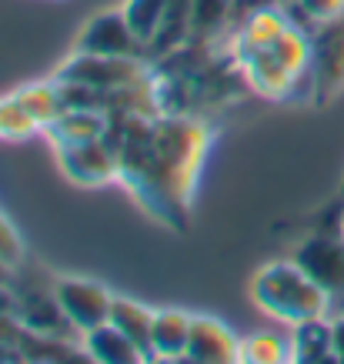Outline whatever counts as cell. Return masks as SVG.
<instances>
[{
	"instance_id": "obj_15",
	"label": "cell",
	"mask_w": 344,
	"mask_h": 364,
	"mask_svg": "<svg viewBox=\"0 0 344 364\" xmlns=\"http://www.w3.org/2000/svg\"><path fill=\"white\" fill-rule=\"evenodd\" d=\"M84 348H87L90 361H100V364H141V361H147V354L141 351L117 324H111V321H104V324H97L94 331L84 334Z\"/></svg>"
},
{
	"instance_id": "obj_27",
	"label": "cell",
	"mask_w": 344,
	"mask_h": 364,
	"mask_svg": "<svg viewBox=\"0 0 344 364\" xmlns=\"http://www.w3.org/2000/svg\"><path fill=\"white\" fill-rule=\"evenodd\" d=\"M331 338H334V354H338V364H344V311L331 318Z\"/></svg>"
},
{
	"instance_id": "obj_6",
	"label": "cell",
	"mask_w": 344,
	"mask_h": 364,
	"mask_svg": "<svg viewBox=\"0 0 344 364\" xmlns=\"http://www.w3.org/2000/svg\"><path fill=\"white\" fill-rule=\"evenodd\" d=\"M54 294L64 308L67 321L77 328L80 334L94 331L97 324L111 321V287L90 281V277H57L54 281Z\"/></svg>"
},
{
	"instance_id": "obj_4",
	"label": "cell",
	"mask_w": 344,
	"mask_h": 364,
	"mask_svg": "<svg viewBox=\"0 0 344 364\" xmlns=\"http://www.w3.org/2000/svg\"><path fill=\"white\" fill-rule=\"evenodd\" d=\"M294 264L328 294L331 314H341L344 311V231L308 234L294 247Z\"/></svg>"
},
{
	"instance_id": "obj_16",
	"label": "cell",
	"mask_w": 344,
	"mask_h": 364,
	"mask_svg": "<svg viewBox=\"0 0 344 364\" xmlns=\"http://www.w3.org/2000/svg\"><path fill=\"white\" fill-rule=\"evenodd\" d=\"M23 361H90L84 338H64V334H44V331H23L17 341Z\"/></svg>"
},
{
	"instance_id": "obj_2",
	"label": "cell",
	"mask_w": 344,
	"mask_h": 364,
	"mask_svg": "<svg viewBox=\"0 0 344 364\" xmlns=\"http://www.w3.org/2000/svg\"><path fill=\"white\" fill-rule=\"evenodd\" d=\"M251 301H254L264 314L284 321L291 328L308 318L331 314L328 294L294 264V257L261 267L254 274V281H251Z\"/></svg>"
},
{
	"instance_id": "obj_1",
	"label": "cell",
	"mask_w": 344,
	"mask_h": 364,
	"mask_svg": "<svg viewBox=\"0 0 344 364\" xmlns=\"http://www.w3.org/2000/svg\"><path fill=\"white\" fill-rule=\"evenodd\" d=\"M104 141L117 154V181L164 228L184 231L214 124L200 114H111Z\"/></svg>"
},
{
	"instance_id": "obj_18",
	"label": "cell",
	"mask_w": 344,
	"mask_h": 364,
	"mask_svg": "<svg viewBox=\"0 0 344 364\" xmlns=\"http://www.w3.org/2000/svg\"><path fill=\"white\" fill-rule=\"evenodd\" d=\"M111 324H117L127 338H131L151 361V331H154V308H147L134 298H117L111 301Z\"/></svg>"
},
{
	"instance_id": "obj_5",
	"label": "cell",
	"mask_w": 344,
	"mask_h": 364,
	"mask_svg": "<svg viewBox=\"0 0 344 364\" xmlns=\"http://www.w3.org/2000/svg\"><path fill=\"white\" fill-rule=\"evenodd\" d=\"M311 100L314 104H328L344 90V14L331 17L314 27L311 33Z\"/></svg>"
},
{
	"instance_id": "obj_17",
	"label": "cell",
	"mask_w": 344,
	"mask_h": 364,
	"mask_svg": "<svg viewBox=\"0 0 344 364\" xmlns=\"http://www.w3.org/2000/svg\"><path fill=\"white\" fill-rule=\"evenodd\" d=\"M107 131V114L100 111H84V107H64V114L47 127V137L54 147L64 144H84V141H97Z\"/></svg>"
},
{
	"instance_id": "obj_23",
	"label": "cell",
	"mask_w": 344,
	"mask_h": 364,
	"mask_svg": "<svg viewBox=\"0 0 344 364\" xmlns=\"http://www.w3.org/2000/svg\"><path fill=\"white\" fill-rule=\"evenodd\" d=\"M167 7H171V0H127L121 11L127 14L134 33H137V37H141V44L147 47V41L154 37L157 23H161V17H164Z\"/></svg>"
},
{
	"instance_id": "obj_25",
	"label": "cell",
	"mask_w": 344,
	"mask_h": 364,
	"mask_svg": "<svg viewBox=\"0 0 344 364\" xmlns=\"http://www.w3.org/2000/svg\"><path fill=\"white\" fill-rule=\"evenodd\" d=\"M294 14H301V21H304V27L314 33V27L324 21H331V17H338V14H344V0H294ZM301 21H291L298 23Z\"/></svg>"
},
{
	"instance_id": "obj_8",
	"label": "cell",
	"mask_w": 344,
	"mask_h": 364,
	"mask_svg": "<svg viewBox=\"0 0 344 364\" xmlns=\"http://www.w3.org/2000/svg\"><path fill=\"white\" fill-rule=\"evenodd\" d=\"M54 151L67 181H74L80 188H100V184L117 181V154L104 137L84 144H64V147H54Z\"/></svg>"
},
{
	"instance_id": "obj_10",
	"label": "cell",
	"mask_w": 344,
	"mask_h": 364,
	"mask_svg": "<svg viewBox=\"0 0 344 364\" xmlns=\"http://www.w3.org/2000/svg\"><path fill=\"white\" fill-rule=\"evenodd\" d=\"M234 64H241L247 87L254 90V94H261V97H271V100H288L301 80L298 74H291L288 67L271 54V47H267V50H251V54L234 57Z\"/></svg>"
},
{
	"instance_id": "obj_3",
	"label": "cell",
	"mask_w": 344,
	"mask_h": 364,
	"mask_svg": "<svg viewBox=\"0 0 344 364\" xmlns=\"http://www.w3.org/2000/svg\"><path fill=\"white\" fill-rule=\"evenodd\" d=\"M161 77L154 60L147 57H107V54H84L74 50L64 64L57 67L54 80H70V84H87L97 90H121L154 84Z\"/></svg>"
},
{
	"instance_id": "obj_29",
	"label": "cell",
	"mask_w": 344,
	"mask_h": 364,
	"mask_svg": "<svg viewBox=\"0 0 344 364\" xmlns=\"http://www.w3.org/2000/svg\"><path fill=\"white\" fill-rule=\"evenodd\" d=\"M0 361H23L21 358V348H14V344L0 341Z\"/></svg>"
},
{
	"instance_id": "obj_11",
	"label": "cell",
	"mask_w": 344,
	"mask_h": 364,
	"mask_svg": "<svg viewBox=\"0 0 344 364\" xmlns=\"http://www.w3.org/2000/svg\"><path fill=\"white\" fill-rule=\"evenodd\" d=\"M291 27V14L267 4V7H257L237 23V33L231 41V54L241 57V54H251V50H267V47L278 41L281 33Z\"/></svg>"
},
{
	"instance_id": "obj_12",
	"label": "cell",
	"mask_w": 344,
	"mask_h": 364,
	"mask_svg": "<svg viewBox=\"0 0 344 364\" xmlns=\"http://www.w3.org/2000/svg\"><path fill=\"white\" fill-rule=\"evenodd\" d=\"M17 318L23 321V328L44 334H64V338H84V334L67 321L64 308L57 294H44V291H21L17 287Z\"/></svg>"
},
{
	"instance_id": "obj_7",
	"label": "cell",
	"mask_w": 344,
	"mask_h": 364,
	"mask_svg": "<svg viewBox=\"0 0 344 364\" xmlns=\"http://www.w3.org/2000/svg\"><path fill=\"white\" fill-rule=\"evenodd\" d=\"M74 50L84 54H107V57H144V44L134 33L124 11H100L87 21V27L77 33Z\"/></svg>"
},
{
	"instance_id": "obj_21",
	"label": "cell",
	"mask_w": 344,
	"mask_h": 364,
	"mask_svg": "<svg viewBox=\"0 0 344 364\" xmlns=\"http://www.w3.org/2000/svg\"><path fill=\"white\" fill-rule=\"evenodd\" d=\"M271 54L278 57L291 74H298V77L301 74H308V70H311V54H314L311 33L304 31V27H298V23H291L288 31L271 44Z\"/></svg>"
},
{
	"instance_id": "obj_19",
	"label": "cell",
	"mask_w": 344,
	"mask_h": 364,
	"mask_svg": "<svg viewBox=\"0 0 344 364\" xmlns=\"http://www.w3.org/2000/svg\"><path fill=\"white\" fill-rule=\"evenodd\" d=\"M14 100L31 114L33 121L41 124V131H47V127L64 114V97H60V84H57V80H47V84H23V87L14 90Z\"/></svg>"
},
{
	"instance_id": "obj_13",
	"label": "cell",
	"mask_w": 344,
	"mask_h": 364,
	"mask_svg": "<svg viewBox=\"0 0 344 364\" xmlns=\"http://www.w3.org/2000/svg\"><path fill=\"white\" fill-rule=\"evenodd\" d=\"M194 314L181 308H157L151 331V361H184Z\"/></svg>"
},
{
	"instance_id": "obj_9",
	"label": "cell",
	"mask_w": 344,
	"mask_h": 364,
	"mask_svg": "<svg viewBox=\"0 0 344 364\" xmlns=\"http://www.w3.org/2000/svg\"><path fill=\"white\" fill-rule=\"evenodd\" d=\"M184 361H194V364H234V361H241V338H237L224 321L208 318V314H194Z\"/></svg>"
},
{
	"instance_id": "obj_20",
	"label": "cell",
	"mask_w": 344,
	"mask_h": 364,
	"mask_svg": "<svg viewBox=\"0 0 344 364\" xmlns=\"http://www.w3.org/2000/svg\"><path fill=\"white\" fill-rule=\"evenodd\" d=\"M234 21V0H194L190 7V41L214 44Z\"/></svg>"
},
{
	"instance_id": "obj_28",
	"label": "cell",
	"mask_w": 344,
	"mask_h": 364,
	"mask_svg": "<svg viewBox=\"0 0 344 364\" xmlns=\"http://www.w3.org/2000/svg\"><path fill=\"white\" fill-rule=\"evenodd\" d=\"M0 314H17V284L0 281Z\"/></svg>"
},
{
	"instance_id": "obj_26",
	"label": "cell",
	"mask_w": 344,
	"mask_h": 364,
	"mask_svg": "<svg viewBox=\"0 0 344 364\" xmlns=\"http://www.w3.org/2000/svg\"><path fill=\"white\" fill-rule=\"evenodd\" d=\"M0 257L14 267L23 264V241H21V234H17V228L7 221L4 210H0Z\"/></svg>"
},
{
	"instance_id": "obj_30",
	"label": "cell",
	"mask_w": 344,
	"mask_h": 364,
	"mask_svg": "<svg viewBox=\"0 0 344 364\" xmlns=\"http://www.w3.org/2000/svg\"><path fill=\"white\" fill-rule=\"evenodd\" d=\"M341 231H344V221H341Z\"/></svg>"
},
{
	"instance_id": "obj_22",
	"label": "cell",
	"mask_w": 344,
	"mask_h": 364,
	"mask_svg": "<svg viewBox=\"0 0 344 364\" xmlns=\"http://www.w3.org/2000/svg\"><path fill=\"white\" fill-rule=\"evenodd\" d=\"M241 361L244 364L291 361V338H281L274 331L247 334V338H241Z\"/></svg>"
},
{
	"instance_id": "obj_31",
	"label": "cell",
	"mask_w": 344,
	"mask_h": 364,
	"mask_svg": "<svg viewBox=\"0 0 344 364\" xmlns=\"http://www.w3.org/2000/svg\"><path fill=\"white\" fill-rule=\"evenodd\" d=\"M341 191H344V184H341Z\"/></svg>"
},
{
	"instance_id": "obj_24",
	"label": "cell",
	"mask_w": 344,
	"mask_h": 364,
	"mask_svg": "<svg viewBox=\"0 0 344 364\" xmlns=\"http://www.w3.org/2000/svg\"><path fill=\"white\" fill-rule=\"evenodd\" d=\"M33 131H41V124L33 121L31 114L14 100V94L0 100V137H7V141H23V137H31Z\"/></svg>"
},
{
	"instance_id": "obj_14",
	"label": "cell",
	"mask_w": 344,
	"mask_h": 364,
	"mask_svg": "<svg viewBox=\"0 0 344 364\" xmlns=\"http://www.w3.org/2000/svg\"><path fill=\"white\" fill-rule=\"evenodd\" d=\"M291 361L298 364H338L331 338V318H308L291 328Z\"/></svg>"
}]
</instances>
